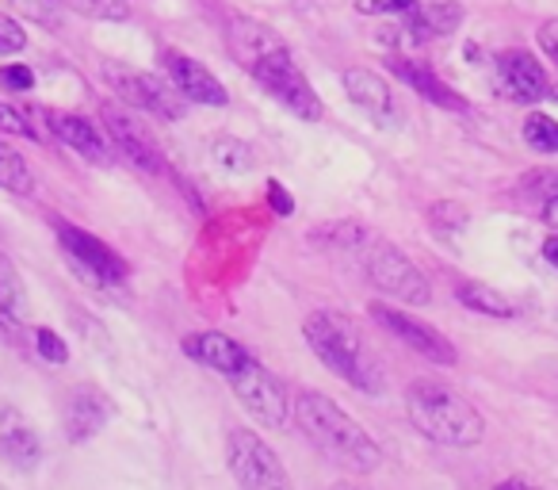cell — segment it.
Instances as JSON below:
<instances>
[{
  "label": "cell",
  "instance_id": "1",
  "mask_svg": "<svg viewBox=\"0 0 558 490\" xmlns=\"http://www.w3.org/2000/svg\"><path fill=\"white\" fill-rule=\"evenodd\" d=\"M295 421L333 464L349 467V471L364 475L383 464V449L372 441V433H364V426L322 391H299Z\"/></svg>",
  "mask_w": 558,
  "mask_h": 490
},
{
  "label": "cell",
  "instance_id": "2",
  "mask_svg": "<svg viewBox=\"0 0 558 490\" xmlns=\"http://www.w3.org/2000/svg\"><path fill=\"white\" fill-rule=\"evenodd\" d=\"M303 334H306V345L318 352V360L329 372H337L344 383H352V387L364 391V395H379L383 368L349 314L314 311L311 319L303 322Z\"/></svg>",
  "mask_w": 558,
  "mask_h": 490
},
{
  "label": "cell",
  "instance_id": "3",
  "mask_svg": "<svg viewBox=\"0 0 558 490\" xmlns=\"http://www.w3.org/2000/svg\"><path fill=\"white\" fill-rule=\"evenodd\" d=\"M405 414L428 441L451 444V449H471L486 437V421L471 398L440 380H413L405 391Z\"/></svg>",
  "mask_w": 558,
  "mask_h": 490
},
{
  "label": "cell",
  "instance_id": "4",
  "mask_svg": "<svg viewBox=\"0 0 558 490\" xmlns=\"http://www.w3.org/2000/svg\"><path fill=\"white\" fill-rule=\"evenodd\" d=\"M226 464L241 490H295L283 459L271 452V444L253 429H230L226 437Z\"/></svg>",
  "mask_w": 558,
  "mask_h": 490
},
{
  "label": "cell",
  "instance_id": "5",
  "mask_svg": "<svg viewBox=\"0 0 558 490\" xmlns=\"http://www.w3.org/2000/svg\"><path fill=\"white\" fill-rule=\"evenodd\" d=\"M248 73H253V77L260 81V85L268 88L291 116L306 119V123H318V119L326 116V104H322V96L314 93L311 81L303 77V70L295 65L291 50H279V55H271V58H260Z\"/></svg>",
  "mask_w": 558,
  "mask_h": 490
},
{
  "label": "cell",
  "instance_id": "6",
  "mask_svg": "<svg viewBox=\"0 0 558 490\" xmlns=\"http://www.w3.org/2000/svg\"><path fill=\"white\" fill-rule=\"evenodd\" d=\"M367 276H372L375 288L402 299V303L425 307L428 299H433V288H428V280L421 276V268L413 265L402 250H395L390 241L367 246Z\"/></svg>",
  "mask_w": 558,
  "mask_h": 490
},
{
  "label": "cell",
  "instance_id": "7",
  "mask_svg": "<svg viewBox=\"0 0 558 490\" xmlns=\"http://www.w3.org/2000/svg\"><path fill=\"white\" fill-rule=\"evenodd\" d=\"M230 387H233V395H238V403L245 406L260 426L279 429L288 421V414H291L288 391H283V383H279L260 360H248L245 368H238V372L230 375Z\"/></svg>",
  "mask_w": 558,
  "mask_h": 490
},
{
  "label": "cell",
  "instance_id": "8",
  "mask_svg": "<svg viewBox=\"0 0 558 490\" xmlns=\"http://www.w3.org/2000/svg\"><path fill=\"white\" fill-rule=\"evenodd\" d=\"M104 77L108 85L123 96L131 108H142L146 116H157V119H180L184 116V96L177 88H169L165 81H157L154 73H142V70H131V65H119V62H108L104 65Z\"/></svg>",
  "mask_w": 558,
  "mask_h": 490
},
{
  "label": "cell",
  "instance_id": "9",
  "mask_svg": "<svg viewBox=\"0 0 558 490\" xmlns=\"http://www.w3.org/2000/svg\"><path fill=\"white\" fill-rule=\"evenodd\" d=\"M372 319L379 322L383 330H390L395 337H402V342L410 345L413 352H421V357L433 360V364L451 368L459 360L456 345H451L448 337L440 334V330L428 326V322H421L417 314L402 311V307H383V303H375L372 307Z\"/></svg>",
  "mask_w": 558,
  "mask_h": 490
},
{
  "label": "cell",
  "instance_id": "10",
  "mask_svg": "<svg viewBox=\"0 0 558 490\" xmlns=\"http://www.w3.org/2000/svg\"><path fill=\"white\" fill-rule=\"evenodd\" d=\"M58 238H62L65 253H70V258L77 261L93 280H100V284H123L126 280V261L119 258L111 246H104L96 234L77 230V226H62Z\"/></svg>",
  "mask_w": 558,
  "mask_h": 490
},
{
  "label": "cell",
  "instance_id": "11",
  "mask_svg": "<svg viewBox=\"0 0 558 490\" xmlns=\"http://www.w3.org/2000/svg\"><path fill=\"white\" fill-rule=\"evenodd\" d=\"M165 70H169V77H172V88H177L187 104H203V108H226V104H230V93H226L222 81L203 62H195V58L169 50V55H165Z\"/></svg>",
  "mask_w": 558,
  "mask_h": 490
},
{
  "label": "cell",
  "instance_id": "12",
  "mask_svg": "<svg viewBox=\"0 0 558 490\" xmlns=\"http://www.w3.org/2000/svg\"><path fill=\"white\" fill-rule=\"evenodd\" d=\"M104 123L111 131V142L131 157L134 165H142L146 172H161L165 169V157L157 139L146 131V123H138L134 116H126L123 108H104Z\"/></svg>",
  "mask_w": 558,
  "mask_h": 490
},
{
  "label": "cell",
  "instance_id": "13",
  "mask_svg": "<svg viewBox=\"0 0 558 490\" xmlns=\"http://www.w3.org/2000/svg\"><path fill=\"white\" fill-rule=\"evenodd\" d=\"M111 398L104 395L100 387H93V383H81V387L70 391V398H65V437H70L73 444L88 441V437H96L104 426L111 421Z\"/></svg>",
  "mask_w": 558,
  "mask_h": 490
},
{
  "label": "cell",
  "instance_id": "14",
  "mask_svg": "<svg viewBox=\"0 0 558 490\" xmlns=\"http://www.w3.org/2000/svg\"><path fill=\"white\" fill-rule=\"evenodd\" d=\"M387 70L395 73L402 85H410L413 93L421 96V100H428V104H436V108H448V111H466V100L456 93V88L448 85V81H440L436 77L428 65H421V62H413V58H405V55H390L387 58Z\"/></svg>",
  "mask_w": 558,
  "mask_h": 490
},
{
  "label": "cell",
  "instance_id": "15",
  "mask_svg": "<svg viewBox=\"0 0 558 490\" xmlns=\"http://www.w3.org/2000/svg\"><path fill=\"white\" fill-rule=\"evenodd\" d=\"M184 357H192V360H199L203 368H210V372H218V375H226L230 380L238 368H245L248 360V349L241 342H233V337H226V334H218V330H207V334H192V337H184Z\"/></svg>",
  "mask_w": 558,
  "mask_h": 490
},
{
  "label": "cell",
  "instance_id": "16",
  "mask_svg": "<svg viewBox=\"0 0 558 490\" xmlns=\"http://www.w3.org/2000/svg\"><path fill=\"white\" fill-rule=\"evenodd\" d=\"M0 459H9L20 471H35L43 459V441L35 426L20 410L0 414Z\"/></svg>",
  "mask_w": 558,
  "mask_h": 490
},
{
  "label": "cell",
  "instance_id": "17",
  "mask_svg": "<svg viewBox=\"0 0 558 490\" xmlns=\"http://www.w3.org/2000/svg\"><path fill=\"white\" fill-rule=\"evenodd\" d=\"M344 93L356 108H364L379 123H398V100L390 93V85L372 70H344Z\"/></svg>",
  "mask_w": 558,
  "mask_h": 490
},
{
  "label": "cell",
  "instance_id": "18",
  "mask_svg": "<svg viewBox=\"0 0 558 490\" xmlns=\"http://www.w3.org/2000/svg\"><path fill=\"white\" fill-rule=\"evenodd\" d=\"M497 73H501L505 88H509L517 100H543V96H550V81L547 73H543V65L535 62L527 50H505L501 58H497Z\"/></svg>",
  "mask_w": 558,
  "mask_h": 490
},
{
  "label": "cell",
  "instance_id": "19",
  "mask_svg": "<svg viewBox=\"0 0 558 490\" xmlns=\"http://www.w3.org/2000/svg\"><path fill=\"white\" fill-rule=\"evenodd\" d=\"M47 123H50V131H54L70 150H77L85 162H96V165L111 162L108 142H104V134L96 131L93 119L73 116V111H47Z\"/></svg>",
  "mask_w": 558,
  "mask_h": 490
},
{
  "label": "cell",
  "instance_id": "20",
  "mask_svg": "<svg viewBox=\"0 0 558 490\" xmlns=\"http://www.w3.org/2000/svg\"><path fill=\"white\" fill-rule=\"evenodd\" d=\"M226 39H230L233 58H238L245 70H253L260 58H271V55H279V50H288L276 32H268L264 24L245 20V16H230V32H226Z\"/></svg>",
  "mask_w": 558,
  "mask_h": 490
},
{
  "label": "cell",
  "instance_id": "21",
  "mask_svg": "<svg viewBox=\"0 0 558 490\" xmlns=\"http://www.w3.org/2000/svg\"><path fill=\"white\" fill-rule=\"evenodd\" d=\"M459 24H463V9H459V4H451V0H433V4H417V9L405 16L402 35L413 43H425V39L451 35Z\"/></svg>",
  "mask_w": 558,
  "mask_h": 490
},
{
  "label": "cell",
  "instance_id": "22",
  "mask_svg": "<svg viewBox=\"0 0 558 490\" xmlns=\"http://www.w3.org/2000/svg\"><path fill=\"white\" fill-rule=\"evenodd\" d=\"M27 288L24 280H20L16 265H12L9 253H0V330H9V334H16V330L27 326Z\"/></svg>",
  "mask_w": 558,
  "mask_h": 490
},
{
  "label": "cell",
  "instance_id": "23",
  "mask_svg": "<svg viewBox=\"0 0 558 490\" xmlns=\"http://www.w3.org/2000/svg\"><path fill=\"white\" fill-rule=\"evenodd\" d=\"M306 241L314 250H367L372 246V230L352 218H333V223H318L306 230Z\"/></svg>",
  "mask_w": 558,
  "mask_h": 490
},
{
  "label": "cell",
  "instance_id": "24",
  "mask_svg": "<svg viewBox=\"0 0 558 490\" xmlns=\"http://www.w3.org/2000/svg\"><path fill=\"white\" fill-rule=\"evenodd\" d=\"M456 296L463 307H471V311H478V314H489V319H512V314H517V303H512L505 291L489 288V284H482V280H463L456 288Z\"/></svg>",
  "mask_w": 558,
  "mask_h": 490
},
{
  "label": "cell",
  "instance_id": "25",
  "mask_svg": "<svg viewBox=\"0 0 558 490\" xmlns=\"http://www.w3.org/2000/svg\"><path fill=\"white\" fill-rule=\"evenodd\" d=\"M0 188L12 195L35 192V177H32V169H27V162L12 146H4V142H0Z\"/></svg>",
  "mask_w": 558,
  "mask_h": 490
},
{
  "label": "cell",
  "instance_id": "26",
  "mask_svg": "<svg viewBox=\"0 0 558 490\" xmlns=\"http://www.w3.org/2000/svg\"><path fill=\"white\" fill-rule=\"evenodd\" d=\"M524 142L539 154H558V123L550 116H527L524 119Z\"/></svg>",
  "mask_w": 558,
  "mask_h": 490
},
{
  "label": "cell",
  "instance_id": "27",
  "mask_svg": "<svg viewBox=\"0 0 558 490\" xmlns=\"http://www.w3.org/2000/svg\"><path fill=\"white\" fill-rule=\"evenodd\" d=\"M210 154H215V162L230 172L253 169V150H248V142H241V139H218L215 146H210Z\"/></svg>",
  "mask_w": 558,
  "mask_h": 490
},
{
  "label": "cell",
  "instance_id": "28",
  "mask_svg": "<svg viewBox=\"0 0 558 490\" xmlns=\"http://www.w3.org/2000/svg\"><path fill=\"white\" fill-rule=\"evenodd\" d=\"M428 223H433L436 230H444V234H459L466 223H471V215H466L463 203L440 200V203H433V207H428Z\"/></svg>",
  "mask_w": 558,
  "mask_h": 490
},
{
  "label": "cell",
  "instance_id": "29",
  "mask_svg": "<svg viewBox=\"0 0 558 490\" xmlns=\"http://www.w3.org/2000/svg\"><path fill=\"white\" fill-rule=\"evenodd\" d=\"M73 12H81L85 20H126L131 9L126 0H65Z\"/></svg>",
  "mask_w": 558,
  "mask_h": 490
},
{
  "label": "cell",
  "instance_id": "30",
  "mask_svg": "<svg viewBox=\"0 0 558 490\" xmlns=\"http://www.w3.org/2000/svg\"><path fill=\"white\" fill-rule=\"evenodd\" d=\"M421 0H356V12L364 16H410Z\"/></svg>",
  "mask_w": 558,
  "mask_h": 490
},
{
  "label": "cell",
  "instance_id": "31",
  "mask_svg": "<svg viewBox=\"0 0 558 490\" xmlns=\"http://www.w3.org/2000/svg\"><path fill=\"white\" fill-rule=\"evenodd\" d=\"M35 349H39V357L50 360V364H65V360H70V349H65V342L54 334V330H47V326L35 330Z\"/></svg>",
  "mask_w": 558,
  "mask_h": 490
},
{
  "label": "cell",
  "instance_id": "32",
  "mask_svg": "<svg viewBox=\"0 0 558 490\" xmlns=\"http://www.w3.org/2000/svg\"><path fill=\"white\" fill-rule=\"evenodd\" d=\"M24 47H27V32L12 16H4V12H0V58L20 55Z\"/></svg>",
  "mask_w": 558,
  "mask_h": 490
},
{
  "label": "cell",
  "instance_id": "33",
  "mask_svg": "<svg viewBox=\"0 0 558 490\" xmlns=\"http://www.w3.org/2000/svg\"><path fill=\"white\" fill-rule=\"evenodd\" d=\"M524 188L539 200H555L558 195V169H532L524 177Z\"/></svg>",
  "mask_w": 558,
  "mask_h": 490
},
{
  "label": "cell",
  "instance_id": "34",
  "mask_svg": "<svg viewBox=\"0 0 558 490\" xmlns=\"http://www.w3.org/2000/svg\"><path fill=\"white\" fill-rule=\"evenodd\" d=\"M27 20L35 24H54V12H58V0H12Z\"/></svg>",
  "mask_w": 558,
  "mask_h": 490
},
{
  "label": "cell",
  "instance_id": "35",
  "mask_svg": "<svg viewBox=\"0 0 558 490\" xmlns=\"http://www.w3.org/2000/svg\"><path fill=\"white\" fill-rule=\"evenodd\" d=\"M0 131H9V134H27V139H35V127L24 123V116H20L12 104L0 100Z\"/></svg>",
  "mask_w": 558,
  "mask_h": 490
},
{
  "label": "cell",
  "instance_id": "36",
  "mask_svg": "<svg viewBox=\"0 0 558 490\" xmlns=\"http://www.w3.org/2000/svg\"><path fill=\"white\" fill-rule=\"evenodd\" d=\"M268 207L276 215H295V200H291V192L279 180H268Z\"/></svg>",
  "mask_w": 558,
  "mask_h": 490
},
{
  "label": "cell",
  "instance_id": "37",
  "mask_svg": "<svg viewBox=\"0 0 558 490\" xmlns=\"http://www.w3.org/2000/svg\"><path fill=\"white\" fill-rule=\"evenodd\" d=\"M0 81H4L9 88H16V93H27V88L35 85V73L27 70V65H4V70H0Z\"/></svg>",
  "mask_w": 558,
  "mask_h": 490
},
{
  "label": "cell",
  "instance_id": "38",
  "mask_svg": "<svg viewBox=\"0 0 558 490\" xmlns=\"http://www.w3.org/2000/svg\"><path fill=\"white\" fill-rule=\"evenodd\" d=\"M535 39H539V50L550 58V62L558 65V20H547V24L535 32Z\"/></svg>",
  "mask_w": 558,
  "mask_h": 490
},
{
  "label": "cell",
  "instance_id": "39",
  "mask_svg": "<svg viewBox=\"0 0 558 490\" xmlns=\"http://www.w3.org/2000/svg\"><path fill=\"white\" fill-rule=\"evenodd\" d=\"M543 223L558 230V195H555V200H543Z\"/></svg>",
  "mask_w": 558,
  "mask_h": 490
},
{
  "label": "cell",
  "instance_id": "40",
  "mask_svg": "<svg viewBox=\"0 0 558 490\" xmlns=\"http://www.w3.org/2000/svg\"><path fill=\"white\" fill-rule=\"evenodd\" d=\"M543 258H547V261H550V265H555V268H558V234H550V238H547V241H543Z\"/></svg>",
  "mask_w": 558,
  "mask_h": 490
},
{
  "label": "cell",
  "instance_id": "41",
  "mask_svg": "<svg viewBox=\"0 0 558 490\" xmlns=\"http://www.w3.org/2000/svg\"><path fill=\"white\" fill-rule=\"evenodd\" d=\"M497 490H535V487H527V482H520V479H509V482H501Z\"/></svg>",
  "mask_w": 558,
  "mask_h": 490
},
{
  "label": "cell",
  "instance_id": "42",
  "mask_svg": "<svg viewBox=\"0 0 558 490\" xmlns=\"http://www.w3.org/2000/svg\"><path fill=\"white\" fill-rule=\"evenodd\" d=\"M333 490H356V487H349V482H341V487H333Z\"/></svg>",
  "mask_w": 558,
  "mask_h": 490
},
{
  "label": "cell",
  "instance_id": "43",
  "mask_svg": "<svg viewBox=\"0 0 558 490\" xmlns=\"http://www.w3.org/2000/svg\"><path fill=\"white\" fill-rule=\"evenodd\" d=\"M550 96H555V100H558V85H555V88H550Z\"/></svg>",
  "mask_w": 558,
  "mask_h": 490
}]
</instances>
